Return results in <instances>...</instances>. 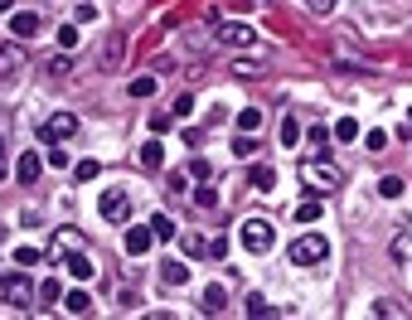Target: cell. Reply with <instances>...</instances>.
Here are the masks:
<instances>
[{
	"label": "cell",
	"mask_w": 412,
	"mask_h": 320,
	"mask_svg": "<svg viewBox=\"0 0 412 320\" xmlns=\"http://www.w3.org/2000/svg\"><path fill=\"white\" fill-rule=\"evenodd\" d=\"M296 175H301V185H306L310 195H320V199L344 185V170H339L335 160H315V155H306V160L296 165Z\"/></svg>",
	"instance_id": "1"
},
{
	"label": "cell",
	"mask_w": 412,
	"mask_h": 320,
	"mask_svg": "<svg viewBox=\"0 0 412 320\" xmlns=\"http://www.w3.org/2000/svg\"><path fill=\"white\" fill-rule=\"evenodd\" d=\"M330 257V238L325 233H306L291 243V267H320Z\"/></svg>",
	"instance_id": "2"
},
{
	"label": "cell",
	"mask_w": 412,
	"mask_h": 320,
	"mask_svg": "<svg viewBox=\"0 0 412 320\" xmlns=\"http://www.w3.org/2000/svg\"><path fill=\"white\" fill-rule=\"evenodd\" d=\"M238 238H243V247H247V252H272V243H277V228H272L267 218H243Z\"/></svg>",
	"instance_id": "3"
},
{
	"label": "cell",
	"mask_w": 412,
	"mask_h": 320,
	"mask_svg": "<svg viewBox=\"0 0 412 320\" xmlns=\"http://www.w3.org/2000/svg\"><path fill=\"white\" fill-rule=\"evenodd\" d=\"M39 136H44L49 146H63V141H73V136H78V116H73V112H54V116L39 126Z\"/></svg>",
	"instance_id": "4"
},
{
	"label": "cell",
	"mask_w": 412,
	"mask_h": 320,
	"mask_svg": "<svg viewBox=\"0 0 412 320\" xmlns=\"http://www.w3.org/2000/svg\"><path fill=\"white\" fill-rule=\"evenodd\" d=\"M0 296H5V306H10V311H24V306L34 301V287H29V277H24V272H10V277L0 282Z\"/></svg>",
	"instance_id": "5"
},
{
	"label": "cell",
	"mask_w": 412,
	"mask_h": 320,
	"mask_svg": "<svg viewBox=\"0 0 412 320\" xmlns=\"http://www.w3.org/2000/svg\"><path fill=\"white\" fill-rule=\"evenodd\" d=\"M98 213H102L107 223H126V218H131V195H126V190H102Z\"/></svg>",
	"instance_id": "6"
},
{
	"label": "cell",
	"mask_w": 412,
	"mask_h": 320,
	"mask_svg": "<svg viewBox=\"0 0 412 320\" xmlns=\"http://www.w3.org/2000/svg\"><path fill=\"white\" fill-rule=\"evenodd\" d=\"M54 257L68 267V277H73V282H93V272H98V267H93V257H88L83 247H68V252H54Z\"/></svg>",
	"instance_id": "7"
},
{
	"label": "cell",
	"mask_w": 412,
	"mask_h": 320,
	"mask_svg": "<svg viewBox=\"0 0 412 320\" xmlns=\"http://www.w3.org/2000/svg\"><path fill=\"white\" fill-rule=\"evenodd\" d=\"M39 24H44V20H39L34 10H15V15H10V39H15V44H29V39L39 34Z\"/></svg>",
	"instance_id": "8"
},
{
	"label": "cell",
	"mask_w": 412,
	"mask_h": 320,
	"mask_svg": "<svg viewBox=\"0 0 412 320\" xmlns=\"http://www.w3.org/2000/svg\"><path fill=\"white\" fill-rule=\"evenodd\" d=\"M218 44H228V49H247V44H257V34H252L247 24H218Z\"/></svg>",
	"instance_id": "9"
},
{
	"label": "cell",
	"mask_w": 412,
	"mask_h": 320,
	"mask_svg": "<svg viewBox=\"0 0 412 320\" xmlns=\"http://www.w3.org/2000/svg\"><path fill=\"white\" fill-rule=\"evenodd\" d=\"M44 165H49V160H39L34 151H24V155L15 160V180H20V185H34V180L44 175Z\"/></svg>",
	"instance_id": "10"
},
{
	"label": "cell",
	"mask_w": 412,
	"mask_h": 320,
	"mask_svg": "<svg viewBox=\"0 0 412 320\" xmlns=\"http://www.w3.org/2000/svg\"><path fill=\"white\" fill-rule=\"evenodd\" d=\"M151 243H155V228H151V223H146V228H131V233H126V252H131V257L151 252Z\"/></svg>",
	"instance_id": "11"
},
{
	"label": "cell",
	"mask_w": 412,
	"mask_h": 320,
	"mask_svg": "<svg viewBox=\"0 0 412 320\" xmlns=\"http://www.w3.org/2000/svg\"><path fill=\"white\" fill-rule=\"evenodd\" d=\"M160 282H165V287H185V282H190V267L170 257V262H160Z\"/></svg>",
	"instance_id": "12"
},
{
	"label": "cell",
	"mask_w": 412,
	"mask_h": 320,
	"mask_svg": "<svg viewBox=\"0 0 412 320\" xmlns=\"http://www.w3.org/2000/svg\"><path fill=\"white\" fill-rule=\"evenodd\" d=\"M63 311H68V316H88V311H93V296H88L83 287H73V291L63 296Z\"/></svg>",
	"instance_id": "13"
},
{
	"label": "cell",
	"mask_w": 412,
	"mask_h": 320,
	"mask_svg": "<svg viewBox=\"0 0 412 320\" xmlns=\"http://www.w3.org/2000/svg\"><path fill=\"white\" fill-rule=\"evenodd\" d=\"M199 306H204V316H218V311L228 306V291L213 282V287H204V301H199Z\"/></svg>",
	"instance_id": "14"
},
{
	"label": "cell",
	"mask_w": 412,
	"mask_h": 320,
	"mask_svg": "<svg viewBox=\"0 0 412 320\" xmlns=\"http://www.w3.org/2000/svg\"><path fill=\"white\" fill-rule=\"evenodd\" d=\"M160 160H165V146H160V141H146V146H141V165H146V170H160Z\"/></svg>",
	"instance_id": "15"
},
{
	"label": "cell",
	"mask_w": 412,
	"mask_h": 320,
	"mask_svg": "<svg viewBox=\"0 0 412 320\" xmlns=\"http://www.w3.org/2000/svg\"><path fill=\"white\" fill-rule=\"evenodd\" d=\"M247 180H252V190H262V195H267V190L277 185V170H272V165H252V175H247Z\"/></svg>",
	"instance_id": "16"
},
{
	"label": "cell",
	"mask_w": 412,
	"mask_h": 320,
	"mask_svg": "<svg viewBox=\"0 0 412 320\" xmlns=\"http://www.w3.org/2000/svg\"><path fill=\"white\" fill-rule=\"evenodd\" d=\"M320 195H310V199H301V204H296V223H315V218H320Z\"/></svg>",
	"instance_id": "17"
},
{
	"label": "cell",
	"mask_w": 412,
	"mask_h": 320,
	"mask_svg": "<svg viewBox=\"0 0 412 320\" xmlns=\"http://www.w3.org/2000/svg\"><path fill=\"white\" fill-rule=\"evenodd\" d=\"M262 121H267V116H262L257 107H243V112H238V131H262Z\"/></svg>",
	"instance_id": "18"
},
{
	"label": "cell",
	"mask_w": 412,
	"mask_h": 320,
	"mask_svg": "<svg viewBox=\"0 0 412 320\" xmlns=\"http://www.w3.org/2000/svg\"><path fill=\"white\" fill-rule=\"evenodd\" d=\"M39 301H44V306H59V301H63V282H59V277H49V282L39 287Z\"/></svg>",
	"instance_id": "19"
},
{
	"label": "cell",
	"mask_w": 412,
	"mask_h": 320,
	"mask_svg": "<svg viewBox=\"0 0 412 320\" xmlns=\"http://www.w3.org/2000/svg\"><path fill=\"white\" fill-rule=\"evenodd\" d=\"M136 102H146V98H155V78H131V88H126Z\"/></svg>",
	"instance_id": "20"
},
{
	"label": "cell",
	"mask_w": 412,
	"mask_h": 320,
	"mask_svg": "<svg viewBox=\"0 0 412 320\" xmlns=\"http://www.w3.org/2000/svg\"><path fill=\"white\" fill-rule=\"evenodd\" d=\"M301 136H306V131H301V121H296V112H291V116L282 121V146H296Z\"/></svg>",
	"instance_id": "21"
},
{
	"label": "cell",
	"mask_w": 412,
	"mask_h": 320,
	"mask_svg": "<svg viewBox=\"0 0 412 320\" xmlns=\"http://www.w3.org/2000/svg\"><path fill=\"white\" fill-rule=\"evenodd\" d=\"M233 155H243V160H252V155H257V141H252V131H238V141H233Z\"/></svg>",
	"instance_id": "22"
},
{
	"label": "cell",
	"mask_w": 412,
	"mask_h": 320,
	"mask_svg": "<svg viewBox=\"0 0 412 320\" xmlns=\"http://www.w3.org/2000/svg\"><path fill=\"white\" fill-rule=\"evenodd\" d=\"M20 73V49H0V78H15Z\"/></svg>",
	"instance_id": "23"
},
{
	"label": "cell",
	"mask_w": 412,
	"mask_h": 320,
	"mask_svg": "<svg viewBox=\"0 0 412 320\" xmlns=\"http://www.w3.org/2000/svg\"><path fill=\"white\" fill-rule=\"evenodd\" d=\"M54 39H59V49H63V54H68V49H78V24H59V34H54Z\"/></svg>",
	"instance_id": "24"
},
{
	"label": "cell",
	"mask_w": 412,
	"mask_h": 320,
	"mask_svg": "<svg viewBox=\"0 0 412 320\" xmlns=\"http://www.w3.org/2000/svg\"><path fill=\"white\" fill-rule=\"evenodd\" d=\"M354 136H359V121L354 116H339L335 121V141H354Z\"/></svg>",
	"instance_id": "25"
},
{
	"label": "cell",
	"mask_w": 412,
	"mask_h": 320,
	"mask_svg": "<svg viewBox=\"0 0 412 320\" xmlns=\"http://www.w3.org/2000/svg\"><path fill=\"white\" fill-rule=\"evenodd\" d=\"M403 190H408V185H403L398 175H383V180H379V195H383V199H398Z\"/></svg>",
	"instance_id": "26"
},
{
	"label": "cell",
	"mask_w": 412,
	"mask_h": 320,
	"mask_svg": "<svg viewBox=\"0 0 412 320\" xmlns=\"http://www.w3.org/2000/svg\"><path fill=\"white\" fill-rule=\"evenodd\" d=\"M393 257H398V262H412V233H398V238H393Z\"/></svg>",
	"instance_id": "27"
},
{
	"label": "cell",
	"mask_w": 412,
	"mask_h": 320,
	"mask_svg": "<svg viewBox=\"0 0 412 320\" xmlns=\"http://www.w3.org/2000/svg\"><path fill=\"white\" fill-rule=\"evenodd\" d=\"M151 228H155V238H165V243L175 238V223H170V213H155V218H151Z\"/></svg>",
	"instance_id": "28"
},
{
	"label": "cell",
	"mask_w": 412,
	"mask_h": 320,
	"mask_svg": "<svg viewBox=\"0 0 412 320\" xmlns=\"http://www.w3.org/2000/svg\"><path fill=\"white\" fill-rule=\"evenodd\" d=\"M247 316H252V320H257V316H277V306H267V301L252 291V296H247Z\"/></svg>",
	"instance_id": "29"
},
{
	"label": "cell",
	"mask_w": 412,
	"mask_h": 320,
	"mask_svg": "<svg viewBox=\"0 0 412 320\" xmlns=\"http://www.w3.org/2000/svg\"><path fill=\"white\" fill-rule=\"evenodd\" d=\"M170 112H175V121H185V116L194 112V98H190V93H180V98H175V107H170Z\"/></svg>",
	"instance_id": "30"
},
{
	"label": "cell",
	"mask_w": 412,
	"mask_h": 320,
	"mask_svg": "<svg viewBox=\"0 0 412 320\" xmlns=\"http://www.w3.org/2000/svg\"><path fill=\"white\" fill-rule=\"evenodd\" d=\"M170 126H175V112H155V116H151V131H155V136L170 131Z\"/></svg>",
	"instance_id": "31"
},
{
	"label": "cell",
	"mask_w": 412,
	"mask_h": 320,
	"mask_svg": "<svg viewBox=\"0 0 412 320\" xmlns=\"http://www.w3.org/2000/svg\"><path fill=\"white\" fill-rule=\"evenodd\" d=\"M364 146H369V151H383V146H388V131H379V126L364 131Z\"/></svg>",
	"instance_id": "32"
},
{
	"label": "cell",
	"mask_w": 412,
	"mask_h": 320,
	"mask_svg": "<svg viewBox=\"0 0 412 320\" xmlns=\"http://www.w3.org/2000/svg\"><path fill=\"white\" fill-rule=\"evenodd\" d=\"M73 175H78L83 185H88V180H98V160H78V165H73Z\"/></svg>",
	"instance_id": "33"
},
{
	"label": "cell",
	"mask_w": 412,
	"mask_h": 320,
	"mask_svg": "<svg viewBox=\"0 0 412 320\" xmlns=\"http://www.w3.org/2000/svg\"><path fill=\"white\" fill-rule=\"evenodd\" d=\"M39 257H44V252H39V247H15V262H20V267H34V262H39Z\"/></svg>",
	"instance_id": "34"
},
{
	"label": "cell",
	"mask_w": 412,
	"mask_h": 320,
	"mask_svg": "<svg viewBox=\"0 0 412 320\" xmlns=\"http://www.w3.org/2000/svg\"><path fill=\"white\" fill-rule=\"evenodd\" d=\"M185 252H190V257H199V252H208V243L199 238V233H185Z\"/></svg>",
	"instance_id": "35"
},
{
	"label": "cell",
	"mask_w": 412,
	"mask_h": 320,
	"mask_svg": "<svg viewBox=\"0 0 412 320\" xmlns=\"http://www.w3.org/2000/svg\"><path fill=\"white\" fill-rule=\"evenodd\" d=\"M190 175H194V180H208V175H213V165H208L204 155H194V160H190Z\"/></svg>",
	"instance_id": "36"
},
{
	"label": "cell",
	"mask_w": 412,
	"mask_h": 320,
	"mask_svg": "<svg viewBox=\"0 0 412 320\" xmlns=\"http://www.w3.org/2000/svg\"><path fill=\"white\" fill-rule=\"evenodd\" d=\"M49 73H54V78H63V73H73V63H68V54H59V59H49Z\"/></svg>",
	"instance_id": "37"
},
{
	"label": "cell",
	"mask_w": 412,
	"mask_h": 320,
	"mask_svg": "<svg viewBox=\"0 0 412 320\" xmlns=\"http://www.w3.org/2000/svg\"><path fill=\"white\" fill-rule=\"evenodd\" d=\"M208 257H213V262H223V257H228V238H223V233L208 243Z\"/></svg>",
	"instance_id": "38"
},
{
	"label": "cell",
	"mask_w": 412,
	"mask_h": 320,
	"mask_svg": "<svg viewBox=\"0 0 412 320\" xmlns=\"http://www.w3.org/2000/svg\"><path fill=\"white\" fill-rule=\"evenodd\" d=\"M194 204H199V209H213V204H218V195H213V190H194Z\"/></svg>",
	"instance_id": "39"
},
{
	"label": "cell",
	"mask_w": 412,
	"mask_h": 320,
	"mask_svg": "<svg viewBox=\"0 0 412 320\" xmlns=\"http://www.w3.org/2000/svg\"><path fill=\"white\" fill-rule=\"evenodd\" d=\"M374 316H403L398 301H374Z\"/></svg>",
	"instance_id": "40"
},
{
	"label": "cell",
	"mask_w": 412,
	"mask_h": 320,
	"mask_svg": "<svg viewBox=\"0 0 412 320\" xmlns=\"http://www.w3.org/2000/svg\"><path fill=\"white\" fill-rule=\"evenodd\" d=\"M49 165H54V170H63V165H68V151H63V146H54V151H49Z\"/></svg>",
	"instance_id": "41"
},
{
	"label": "cell",
	"mask_w": 412,
	"mask_h": 320,
	"mask_svg": "<svg viewBox=\"0 0 412 320\" xmlns=\"http://www.w3.org/2000/svg\"><path fill=\"white\" fill-rule=\"evenodd\" d=\"M330 5H335V0H310V10H315V15H325Z\"/></svg>",
	"instance_id": "42"
},
{
	"label": "cell",
	"mask_w": 412,
	"mask_h": 320,
	"mask_svg": "<svg viewBox=\"0 0 412 320\" xmlns=\"http://www.w3.org/2000/svg\"><path fill=\"white\" fill-rule=\"evenodd\" d=\"M0 15H15V0H0Z\"/></svg>",
	"instance_id": "43"
},
{
	"label": "cell",
	"mask_w": 412,
	"mask_h": 320,
	"mask_svg": "<svg viewBox=\"0 0 412 320\" xmlns=\"http://www.w3.org/2000/svg\"><path fill=\"white\" fill-rule=\"evenodd\" d=\"M0 160H5V136H0Z\"/></svg>",
	"instance_id": "44"
}]
</instances>
